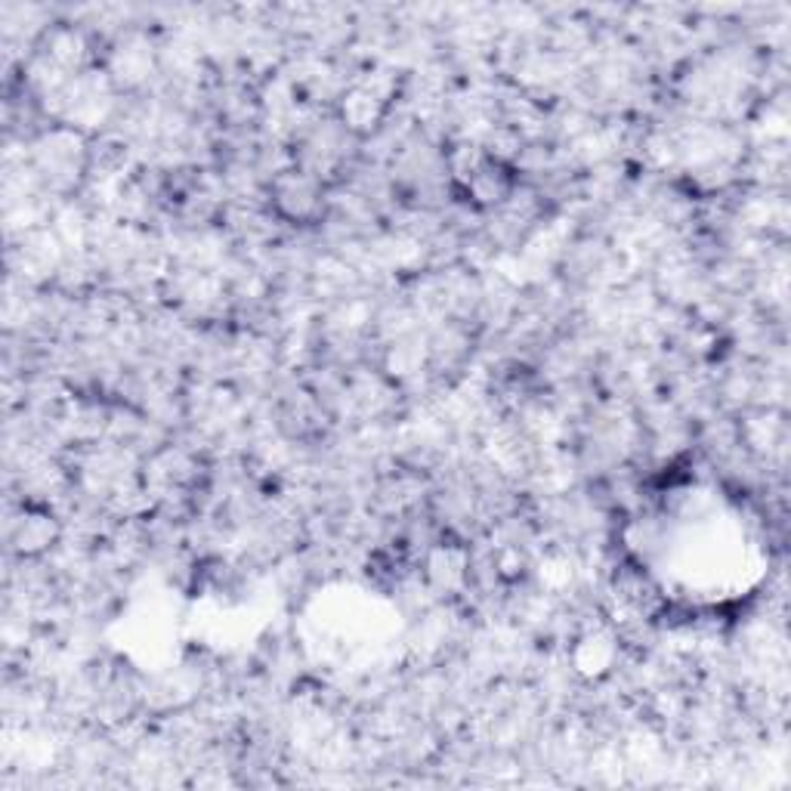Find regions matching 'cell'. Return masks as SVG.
I'll list each match as a JSON object with an SVG mask.
<instances>
[{"mask_svg": "<svg viewBox=\"0 0 791 791\" xmlns=\"http://www.w3.org/2000/svg\"><path fill=\"white\" fill-rule=\"evenodd\" d=\"M341 115H343V127H350V130H372L377 127L381 121V115H384V103L372 94V90H350V94L343 96V106H341Z\"/></svg>", "mask_w": 791, "mask_h": 791, "instance_id": "obj_3", "label": "cell"}, {"mask_svg": "<svg viewBox=\"0 0 791 791\" xmlns=\"http://www.w3.org/2000/svg\"><path fill=\"white\" fill-rule=\"evenodd\" d=\"M276 214L297 226H310L325 214V192L310 171H285L272 180Z\"/></svg>", "mask_w": 791, "mask_h": 791, "instance_id": "obj_1", "label": "cell"}, {"mask_svg": "<svg viewBox=\"0 0 791 791\" xmlns=\"http://www.w3.org/2000/svg\"><path fill=\"white\" fill-rule=\"evenodd\" d=\"M56 538H60V523L47 511H29L17 532V547L25 557H38L50 551Z\"/></svg>", "mask_w": 791, "mask_h": 791, "instance_id": "obj_2", "label": "cell"}]
</instances>
